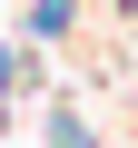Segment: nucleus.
<instances>
[{
    "instance_id": "1",
    "label": "nucleus",
    "mask_w": 138,
    "mask_h": 148,
    "mask_svg": "<svg viewBox=\"0 0 138 148\" xmlns=\"http://www.w3.org/2000/svg\"><path fill=\"white\" fill-rule=\"evenodd\" d=\"M69 20H79V0H30V40H59Z\"/></svg>"
},
{
    "instance_id": "2",
    "label": "nucleus",
    "mask_w": 138,
    "mask_h": 148,
    "mask_svg": "<svg viewBox=\"0 0 138 148\" xmlns=\"http://www.w3.org/2000/svg\"><path fill=\"white\" fill-rule=\"evenodd\" d=\"M49 148H89V128L69 119V109H59V119H49Z\"/></svg>"
},
{
    "instance_id": "3",
    "label": "nucleus",
    "mask_w": 138,
    "mask_h": 148,
    "mask_svg": "<svg viewBox=\"0 0 138 148\" xmlns=\"http://www.w3.org/2000/svg\"><path fill=\"white\" fill-rule=\"evenodd\" d=\"M10 89H20V49H0V99H10Z\"/></svg>"
}]
</instances>
